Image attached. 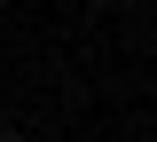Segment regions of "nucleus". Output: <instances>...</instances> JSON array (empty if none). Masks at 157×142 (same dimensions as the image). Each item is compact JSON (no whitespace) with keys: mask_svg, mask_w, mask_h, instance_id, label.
Returning <instances> with one entry per match:
<instances>
[{"mask_svg":"<svg viewBox=\"0 0 157 142\" xmlns=\"http://www.w3.org/2000/svg\"><path fill=\"white\" fill-rule=\"evenodd\" d=\"M0 142H24V134H0Z\"/></svg>","mask_w":157,"mask_h":142,"instance_id":"1","label":"nucleus"}]
</instances>
